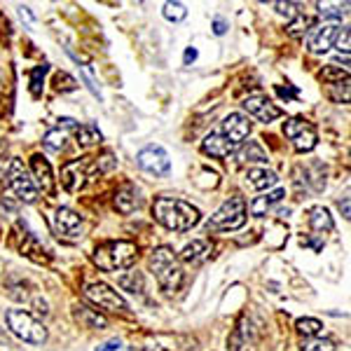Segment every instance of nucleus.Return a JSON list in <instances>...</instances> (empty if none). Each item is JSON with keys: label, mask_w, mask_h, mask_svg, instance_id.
Wrapping results in <instances>:
<instances>
[{"label": "nucleus", "mask_w": 351, "mask_h": 351, "mask_svg": "<svg viewBox=\"0 0 351 351\" xmlns=\"http://www.w3.org/2000/svg\"><path fill=\"white\" fill-rule=\"evenodd\" d=\"M5 321H8L10 330L28 344H43L47 339V328L26 309H10L5 314Z\"/></svg>", "instance_id": "39448f33"}, {"label": "nucleus", "mask_w": 351, "mask_h": 351, "mask_svg": "<svg viewBox=\"0 0 351 351\" xmlns=\"http://www.w3.org/2000/svg\"><path fill=\"white\" fill-rule=\"evenodd\" d=\"M208 256H211V243L202 241V239H195L192 243H188L183 251H180L178 260H180V263H185V265H202Z\"/></svg>", "instance_id": "6ab92c4d"}, {"label": "nucleus", "mask_w": 351, "mask_h": 351, "mask_svg": "<svg viewBox=\"0 0 351 351\" xmlns=\"http://www.w3.org/2000/svg\"><path fill=\"white\" fill-rule=\"evenodd\" d=\"M136 256H138V248L134 241H106L94 248L92 263L101 271H122L132 267Z\"/></svg>", "instance_id": "f03ea898"}, {"label": "nucleus", "mask_w": 351, "mask_h": 351, "mask_svg": "<svg viewBox=\"0 0 351 351\" xmlns=\"http://www.w3.org/2000/svg\"><path fill=\"white\" fill-rule=\"evenodd\" d=\"M309 228L316 232V234H328V232H332L335 228V223H332V216L330 211H328L326 206H314L309 208Z\"/></svg>", "instance_id": "aec40b11"}, {"label": "nucleus", "mask_w": 351, "mask_h": 351, "mask_svg": "<svg viewBox=\"0 0 351 351\" xmlns=\"http://www.w3.org/2000/svg\"><path fill=\"white\" fill-rule=\"evenodd\" d=\"M225 31H228V24H225L223 19H213V33H216V36H225Z\"/></svg>", "instance_id": "ea45409f"}, {"label": "nucleus", "mask_w": 351, "mask_h": 351, "mask_svg": "<svg viewBox=\"0 0 351 351\" xmlns=\"http://www.w3.org/2000/svg\"><path fill=\"white\" fill-rule=\"evenodd\" d=\"M8 188L14 192V197L24 204H36L38 202V188L33 183V178L28 176V169L21 160H12L8 167Z\"/></svg>", "instance_id": "423d86ee"}, {"label": "nucleus", "mask_w": 351, "mask_h": 351, "mask_svg": "<svg viewBox=\"0 0 351 351\" xmlns=\"http://www.w3.org/2000/svg\"><path fill=\"white\" fill-rule=\"evenodd\" d=\"M246 225V199L243 197H230L223 206L208 218V232H234Z\"/></svg>", "instance_id": "20e7f679"}, {"label": "nucleus", "mask_w": 351, "mask_h": 351, "mask_svg": "<svg viewBox=\"0 0 351 351\" xmlns=\"http://www.w3.org/2000/svg\"><path fill=\"white\" fill-rule=\"evenodd\" d=\"M143 351H167V349H162V347H148V349H143Z\"/></svg>", "instance_id": "c03bdc74"}, {"label": "nucleus", "mask_w": 351, "mask_h": 351, "mask_svg": "<svg viewBox=\"0 0 351 351\" xmlns=\"http://www.w3.org/2000/svg\"><path fill=\"white\" fill-rule=\"evenodd\" d=\"M237 148H239V145L230 143L223 134H208L206 138L202 141V152L204 155L216 157V160H225V157H230Z\"/></svg>", "instance_id": "2eb2a0df"}, {"label": "nucleus", "mask_w": 351, "mask_h": 351, "mask_svg": "<svg viewBox=\"0 0 351 351\" xmlns=\"http://www.w3.org/2000/svg\"><path fill=\"white\" fill-rule=\"evenodd\" d=\"M246 180L251 188L256 190H267L271 185H276V173L274 171H267V169H248L246 171Z\"/></svg>", "instance_id": "b1692460"}, {"label": "nucleus", "mask_w": 351, "mask_h": 351, "mask_svg": "<svg viewBox=\"0 0 351 351\" xmlns=\"http://www.w3.org/2000/svg\"><path fill=\"white\" fill-rule=\"evenodd\" d=\"M138 206H141V197H138V192H136L134 185L132 183L120 185L115 192V208L117 211L124 213V216H129V213H134Z\"/></svg>", "instance_id": "f3484780"}, {"label": "nucleus", "mask_w": 351, "mask_h": 351, "mask_svg": "<svg viewBox=\"0 0 351 351\" xmlns=\"http://www.w3.org/2000/svg\"><path fill=\"white\" fill-rule=\"evenodd\" d=\"M66 141H68V136H66V132H61V127H59V129H49V132L45 134L43 143L47 150L61 152V150H66Z\"/></svg>", "instance_id": "bb28decb"}, {"label": "nucleus", "mask_w": 351, "mask_h": 351, "mask_svg": "<svg viewBox=\"0 0 351 351\" xmlns=\"http://www.w3.org/2000/svg\"><path fill=\"white\" fill-rule=\"evenodd\" d=\"M311 28H314V19L300 12L295 19L288 24V33H291V36H295V38H300V36H304V33H309Z\"/></svg>", "instance_id": "cd10ccee"}, {"label": "nucleus", "mask_w": 351, "mask_h": 351, "mask_svg": "<svg viewBox=\"0 0 351 351\" xmlns=\"http://www.w3.org/2000/svg\"><path fill=\"white\" fill-rule=\"evenodd\" d=\"M162 12L169 21H183L185 16H188V10H185V5H180V3H164Z\"/></svg>", "instance_id": "f704fd0d"}, {"label": "nucleus", "mask_w": 351, "mask_h": 351, "mask_svg": "<svg viewBox=\"0 0 351 351\" xmlns=\"http://www.w3.org/2000/svg\"><path fill=\"white\" fill-rule=\"evenodd\" d=\"M31 169L38 180V188H40L45 195H54V178H52V167H49V162L45 160L43 155H33Z\"/></svg>", "instance_id": "dca6fc26"}, {"label": "nucleus", "mask_w": 351, "mask_h": 351, "mask_svg": "<svg viewBox=\"0 0 351 351\" xmlns=\"http://www.w3.org/2000/svg\"><path fill=\"white\" fill-rule=\"evenodd\" d=\"M52 232L61 241L75 243L82 237V220L73 208L61 206V208H56L52 216Z\"/></svg>", "instance_id": "6e6552de"}, {"label": "nucleus", "mask_w": 351, "mask_h": 351, "mask_svg": "<svg viewBox=\"0 0 351 351\" xmlns=\"http://www.w3.org/2000/svg\"><path fill=\"white\" fill-rule=\"evenodd\" d=\"M298 332L300 335H304V337H316L321 330H324V324H321L319 319H309V316H304V319H298Z\"/></svg>", "instance_id": "c85d7f7f"}, {"label": "nucleus", "mask_w": 351, "mask_h": 351, "mask_svg": "<svg viewBox=\"0 0 351 351\" xmlns=\"http://www.w3.org/2000/svg\"><path fill=\"white\" fill-rule=\"evenodd\" d=\"M54 84H56V89H59V92H73V89L77 87V80L73 75H68V73H56Z\"/></svg>", "instance_id": "c9c22d12"}, {"label": "nucleus", "mask_w": 351, "mask_h": 351, "mask_svg": "<svg viewBox=\"0 0 351 351\" xmlns=\"http://www.w3.org/2000/svg\"><path fill=\"white\" fill-rule=\"evenodd\" d=\"M89 180V160H73L61 169V183L68 192H80Z\"/></svg>", "instance_id": "ddd939ff"}, {"label": "nucleus", "mask_w": 351, "mask_h": 351, "mask_svg": "<svg viewBox=\"0 0 351 351\" xmlns=\"http://www.w3.org/2000/svg\"><path fill=\"white\" fill-rule=\"evenodd\" d=\"M274 8H276V12L284 14L288 21H293L300 14V10H298L300 5L298 3H274Z\"/></svg>", "instance_id": "e433bc0d"}, {"label": "nucleus", "mask_w": 351, "mask_h": 351, "mask_svg": "<svg viewBox=\"0 0 351 351\" xmlns=\"http://www.w3.org/2000/svg\"><path fill=\"white\" fill-rule=\"evenodd\" d=\"M75 321L80 324L82 328H94V330H104L106 326H108V321H106L104 314H99L96 309L92 307H84V304H80V307H75Z\"/></svg>", "instance_id": "412c9836"}, {"label": "nucleus", "mask_w": 351, "mask_h": 351, "mask_svg": "<svg viewBox=\"0 0 351 351\" xmlns=\"http://www.w3.org/2000/svg\"><path fill=\"white\" fill-rule=\"evenodd\" d=\"M276 92H279L284 99H293V96H298L295 89H284V87H276Z\"/></svg>", "instance_id": "79ce46f5"}, {"label": "nucleus", "mask_w": 351, "mask_h": 351, "mask_svg": "<svg viewBox=\"0 0 351 351\" xmlns=\"http://www.w3.org/2000/svg\"><path fill=\"white\" fill-rule=\"evenodd\" d=\"M349 43H351V31L344 26L342 31H339V36H337V40H335L332 47H337L339 52H344V56H349Z\"/></svg>", "instance_id": "4c0bfd02"}, {"label": "nucleus", "mask_w": 351, "mask_h": 351, "mask_svg": "<svg viewBox=\"0 0 351 351\" xmlns=\"http://www.w3.org/2000/svg\"><path fill=\"white\" fill-rule=\"evenodd\" d=\"M339 208H342V216L349 220V197H344V199L339 202Z\"/></svg>", "instance_id": "37998d69"}, {"label": "nucleus", "mask_w": 351, "mask_h": 351, "mask_svg": "<svg viewBox=\"0 0 351 351\" xmlns=\"http://www.w3.org/2000/svg\"><path fill=\"white\" fill-rule=\"evenodd\" d=\"M152 216H155L160 225L173 232H188L195 225H199L202 220L199 208L183 199H173V197H160V199H155V204H152Z\"/></svg>", "instance_id": "f257e3e1"}, {"label": "nucleus", "mask_w": 351, "mask_h": 351, "mask_svg": "<svg viewBox=\"0 0 351 351\" xmlns=\"http://www.w3.org/2000/svg\"><path fill=\"white\" fill-rule=\"evenodd\" d=\"M84 295H87V300H92L96 307H101V309H106V311L124 314V311L129 309L120 293L112 291L108 284H101V281H99V284H89L87 288H84Z\"/></svg>", "instance_id": "1a4fd4ad"}, {"label": "nucleus", "mask_w": 351, "mask_h": 351, "mask_svg": "<svg viewBox=\"0 0 351 351\" xmlns=\"http://www.w3.org/2000/svg\"><path fill=\"white\" fill-rule=\"evenodd\" d=\"M251 129H253L251 120H248L246 115H241V112H230L223 120V136L234 145H241L243 141L248 138Z\"/></svg>", "instance_id": "4468645a"}, {"label": "nucleus", "mask_w": 351, "mask_h": 351, "mask_svg": "<svg viewBox=\"0 0 351 351\" xmlns=\"http://www.w3.org/2000/svg\"><path fill=\"white\" fill-rule=\"evenodd\" d=\"M342 26L339 24H324V26H314L307 36V49L311 54H326L328 49L335 45Z\"/></svg>", "instance_id": "9b49d317"}, {"label": "nucleus", "mask_w": 351, "mask_h": 351, "mask_svg": "<svg viewBox=\"0 0 351 351\" xmlns=\"http://www.w3.org/2000/svg\"><path fill=\"white\" fill-rule=\"evenodd\" d=\"M321 77H324V82H328V84H337V82L349 80V73L337 66H326L324 71H321Z\"/></svg>", "instance_id": "473e14b6"}, {"label": "nucleus", "mask_w": 351, "mask_h": 351, "mask_svg": "<svg viewBox=\"0 0 351 351\" xmlns=\"http://www.w3.org/2000/svg\"><path fill=\"white\" fill-rule=\"evenodd\" d=\"M316 8H319V14L324 16V19L339 21L344 14H347V10H342V5H339V3H319Z\"/></svg>", "instance_id": "7c9ffc66"}, {"label": "nucleus", "mask_w": 351, "mask_h": 351, "mask_svg": "<svg viewBox=\"0 0 351 351\" xmlns=\"http://www.w3.org/2000/svg\"><path fill=\"white\" fill-rule=\"evenodd\" d=\"M284 134L298 152H311L316 148V143H319L316 127L304 120V117H291V120H286Z\"/></svg>", "instance_id": "0eeeda50"}, {"label": "nucleus", "mask_w": 351, "mask_h": 351, "mask_svg": "<svg viewBox=\"0 0 351 351\" xmlns=\"http://www.w3.org/2000/svg\"><path fill=\"white\" fill-rule=\"evenodd\" d=\"M302 351H337L335 342L328 337H314L302 344Z\"/></svg>", "instance_id": "72a5a7b5"}, {"label": "nucleus", "mask_w": 351, "mask_h": 351, "mask_svg": "<svg viewBox=\"0 0 351 351\" xmlns=\"http://www.w3.org/2000/svg\"><path fill=\"white\" fill-rule=\"evenodd\" d=\"M120 349H122V342L117 337L106 339L104 344H99V347H96V351H120Z\"/></svg>", "instance_id": "58836bf2"}, {"label": "nucleus", "mask_w": 351, "mask_h": 351, "mask_svg": "<svg viewBox=\"0 0 351 351\" xmlns=\"http://www.w3.org/2000/svg\"><path fill=\"white\" fill-rule=\"evenodd\" d=\"M49 71V66L47 64H43V66H36L31 71V94L36 96H40L43 94V80H45V73Z\"/></svg>", "instance_id": "2f4dec72"}, {"label": "nucleus", "mask_w": 351, "mask_h": 351, "mask_svg": "<svg viewBox=\"0 0 351 351\" xmlns=\"http://www.w3.org/2000/svg\"><path fill=\"white\" fill-rule=\"evenodd\" d=\"M150 271L155 274L157 284L164 293H176L183 284V267L180 260L173 256V251L169 246H160L152 251L150 256Z\"/></svg>", "instance_id": "7ed1b4c3"}, {"label": "nucleus", "mask_w": 351, "mask_h": 351, "mask_svg": "<svg viewBox=\"0 0 351 351\" xmlns=\"http://www.w3.org/2000/svg\"><path fill=\"white\" fill-rule=\"evenodd\" d=\"M230 351H258L253 332L243 324L239 328H234V332L230 335Z\"/></svg>", "instance_id": "5701e85b"}, {"label": "nucleus", "mask_w": 351, "mask_h": 351, "mask_svg": "<svg viewBox=\"0 0 351 351\" xmlns=\"http://www.w3.org/2000/svg\"><path fill=\"white\" fill-rule=\"evenodd\" d=\"M136 162H138V167L143 169V171L155 173V176H167L171 171V160H169L167 150L160 148V145H148V148H143L138 152V157H136Z\"/></svg>", "instance_id": "9d476101"}, {"label": "nucleus", "mask_w": 351, "mask_h": 351, "mask_svg": "<svg viewBox=\"0 0 351 351\" xmlns=\"http://www.w3.org/2000/svg\"><path fill=\"white\" fill-rule=\"evenodd\" d=\"M243 108H246L248 115L258 117V120L265 124L274 122L276 117L284 115V110H281L279 106L271 104L265 94H253V96H248V99H243Z\"/></svg>", "instance_id": "f8f14e48"}, {"label": "nucleus", "mask_w": 351, "mask_h": 351, "mask_svg": "<svg viewBox=\"0 0 351 351\" xmlns=\"http://www.w3.org/2000/svg\"><path fill=\"white\" fill-rule=\"evenodd\" d=\"M197 59V49L195 47H188L185 49V64H192Z\"/></svg>", "instance_id": "a19ab883"}, {"label": "nucleus", "mask_w": 351, "mask_h": 351, "mask_svg": "<svg viewBox=\"0 0 351 351\" xmlns=\"http://www.w3.org/2000/svg\"><path fill=\"white\" fill-rule=\"evenodd\" d=\"M120 286L129 293H143V274L141 271H129L120 276Z\"/></svg>", "instance_id": "c756f323"}, {"label": "nucleus", "mask_w": 351, "mask_h": 351, "mask_svg": "<svg viewBox=\"0 0 351 351\" xmlns=\"http://www.w3.org/2000/svg\"><path fill=\"white\" fill-rule=\"evenodd\" d=\"M284 197H286V190H281V188L274 192H267V195H263V197H256V199L251 202V213L258 218L267 216L269 208L274 206V204H279Z\"/></svg>", "instance_id": "4be33fe9"}, {"label": "nucleus", "mask_w": 351, "mask_h": 351, "mask_svg": "<svg viewBox=\"0 0 351 351\" xmlns=\"http://www.w3.org/2000/svg\"><path fill=\"white\" fill-rule=\"evenodd\" d=\"M234 152H237V162H241V164H265V162H269L267 150H265L258 141H248V143L239 145Z\"/></svg>", "instance_id": "a211bd4d"}, {"label": "nucleus", "mask_w": 351, "mask_h": 351, "mask_svg": "<svg viewBox=\"0 0 351 351\" xmlns=\"http://www.w3.org/2000/svg\"><path fill=\"white\" fill-rule=\"evenodd\" d=\"M75 138H77V145L87 148V145L99 143L101 132L96 129V124H75Z\"/></svg>", "instance_id": "a878e982"}, {"label": "nucleus", "mask_w": 351, "mask_h": 351, "mask_svg": "<svg viewBox=\"0 0 351 351\" xmlns=\"http://www.w3.org/2000/svg\"><path fill=\"white\" fill-rule=\"evenodd\" d=\"M21 253H24V256H28L31 260H36V263H47L45 248L40 246V241H38V237L33 234V232H26L24 241H21Z\"/></svg>", "instance_id": "393cba45"}]
</instances>
